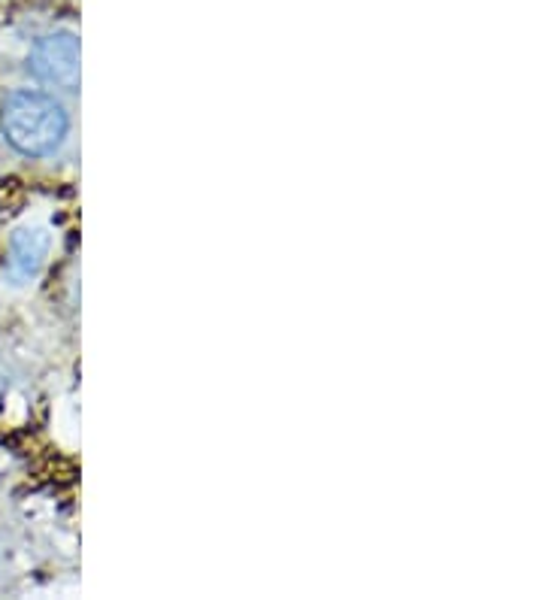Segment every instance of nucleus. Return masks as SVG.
<instances>
[{
	"label": "nucleus",
	"instance_id": "2",
	"mask_svg": "<svg viewBox=\"0 0 545 600\" xmlns=\"http://www.w3.org/2000/svg\"><path fill=\"white\" fill-rule=\"evenodd\" d=\"M28 70L42 86L76 91L79 86V40L67 31L40 37L28 55Z\"/></svg>",
	"mask_w": 545,
	"mask_h": 600
},
{
	"label": "nucleus",
	"instance_id": "1",
	"mask_svg": "<svg viewBox=\"0 0 545 600\" xmlns=\"http://www.w3.org/2000/svg\"><path fill=\"white\" fill-rule=\"evenodd\" d=\"M0 128L13 149L28 158H46L61 149L70 131V118L55 97L42 91H15L6 97L0 113Z\"/></svg>",
	"mask_w": 545,
	"mask_h": 600
},
{
	"label": "nucleus",
	"instance_id": "4",
	"mask_svg": "<svg viewBox=\"0 0 545 600\" xmlns=\"http://www.w3.org/2000/svg\"><path fill=\"white\" fill-rule=\"evenodd\" d=\"M0 394H4V379H0Z\"/></svg>",
	"mask_w": 545,
	"mask_h": 600
},
{
	"label": "nucleus",
	"instance_id": "3",
	"mask_svg": "<svg viewBox=\"0 0 545 600\" xmlns=\"http://www.w3.org/2000/svg\"><path fill=\"white\" fill-rule=\"evenodd\" d=\"M46 249H49V240L42 231H19L13 240L10 273L15 279L37 273V267L42 264V258H46Z\"/></svg>",
	"mask_w": 545,
	"mask_h": 600
}]
</instances>
